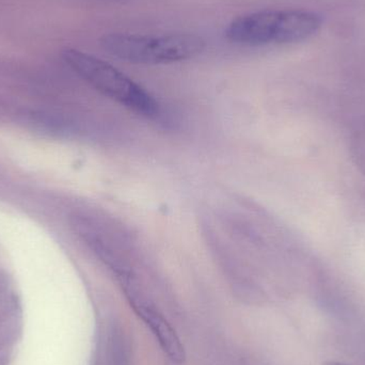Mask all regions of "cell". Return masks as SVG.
<instances>
[{
  "mask_svg": "<svg viewBox=\"0 0 365 365\" xmlns=\"http://www.w3.org/2000/svg\"><path fill=\"white\" fill-rule=\"evenodd\" d=\"M64 61L96 91L150 119L160 117L155 98L128 75L94 56L77 49H64Z\"/></svg>",
  "mask_w": 365,
  "mask_h": 365,
  "instance_id": "7a4b0ae2",
  "label": "cell"
},
{
  "mask_svg": "<svg viewBox=\"0 0 365 365\" xmlns=\"http://www.w3.org/2000/svg\"><path fill=\"white\" fill-rule=\"evenodd\" d=\"M282 10H264L233 19L225 30L227 40L246 46L280 44Z\"/></svg>",
  "mask_w": 365,
  "mask_h": 365,
  "instance_id": "277c9868",
  "label": "cell"
},
{
  "mask_svg": "<svg viewBox=\"0 0 365 365\" xmlns=\"http://www.w3.org/2000/svg\"><path fill=\"white\" fill-rule=\"evenodd\" d=\"M126 298L136 314L150 328L163 351L175 364H182L185 360L184 347L170 324L158 312L149 298L145 295L135 277H128L120 282Z\"/></svg>",
  "mask_w": 365,
  "mask_h": 365,
  "instance_id": "3957f363",
  "label": "cell"
},
{
  "mask_svg": "<svg viewBox=\"0 0 365 365\" xmlns=\"http://www.w3.org/2000/svg\"><path fill=\"white\" fill-rule=\"evenodd\" d=\"M106 53L122 61L143 66H158L186 61L197 57L206 48V41L193 34L143 36L105 34L100 40Z\"/></svg>",
  "mask_w": 365,
  "mask_h": 365,
  "instance_id": "6da1fadb",
  "label": "cell"
},
{
  "mask_svg": "<svg viewBox=\"0 0 365 365\" xmlns=\"http://www.w3.org/2000/svg\"><path fill=\"white\" fill-rule=\"evenodd\" d=\"M322 365H347L345 364H341V362H336V361H326L324 362Z\"/></svg>",
  "mask_w": 365,
  "mask_h": 365,
  "instance_id": "5b68a950",
  "label": "cell"
}]
</instances>
